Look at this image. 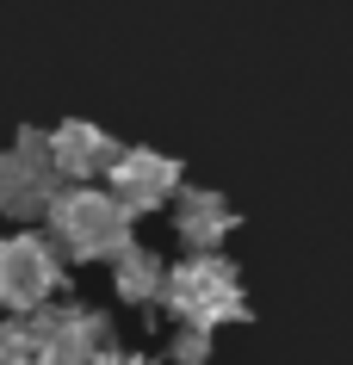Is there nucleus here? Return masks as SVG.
I'll use <instances>...</instances> for the list:
<instances>
[{
	"label": "nucleus",
	"instance_id": "nucleus-1",
	"mask_svg": "<svg viewBox=\"0 0 353 365\" xmlns=\"http://www.w3.org/2000/svg\"><path fill=\"white\" fill-rule=\"evenodd\" d=\"M131 223L106 186H62L50 198V242L62 248V260H118L131 248Z\"/></svg>",
	"mask_w": 353,
	"mask_h": 365
},
{
	"label": "nucleus",
	"instance_id": "nucleus-10",
	"mask_svg": "<svg viewBox=\"0 0 353 365\" xmlns=\"http://www.w3.org/2000/svg\"><path fill=\"white\" fill-rule=\"evenodd\" d=\"M0 365H38L31 322H19V316H0Z\"/></svg>",
	"mask_w": 353,
	"mask_h": 365
},
{
	"label": "nucleus",
	"instance_id": "nucleus-5",
	"mask_svg": "<svg viewBox=\"0 0 353 365\" xmlns=\"http://www.w3.org/2000/svg\"><path fill=\"white\" fill-rule=\"evenodd\" d=\"M31 341H38V365H93L106 353V316L87 304H62L31 316Z\"/></svg>",
	"mask_w": 353,
	"mask_h": 365
},
{
	"label": "nucleus",
	"instance_id": "nucleus-7",
	"mask_svg": "<svg viewBox=\"0 0 353 365\" xmlns=\"http://www.w3.org/2000/svg\"><path fill=\"white\" fill-rule=\"evenodd\" d=\"M50 143H56V173H62V186H99V173H112L118 155H124V143H112V136L99 130V124H87V118L56 124V130H50Z\"/></svg>",
	"mask_w": 353,
	"mask_h": 365
},
{
	"label": "nucleus",
	"instance_id": "nucleus-8",
	"mask_svg": "<svg viewBox=\"0 0 353 365\" xmlns=\"http://www.w3.org/2000/svg\"><path fill=\"white\" fill-rule=\"evenodd\" d=\"M235 205L223 192H205V186H186V192L174 198V230H180V242L193 254H217L223 242L235 235Z\"/></svg>",
	"mask_w": 353,
	"mask_h": 365
},
{
	"label": "nucleus",
	"instance_id": "nucleus-2",
	"mask_svg": "<svg viewBox=\"0 0 353 365\" xmlns=\"http://www.w3.org/2000/svg\"><path fill=\"white\" fill-rule=\"evenodd\" d=\"M161 304L174 309L180 328H205L217 334L223 322H242L248 316V291H242V272L223 260V254H193L168 267V297Z\"/></svg>",
	"mask_w": 353,
	"mask_h": 365
},
{
	"label": "nucleus",
	"instance_id": "nucleus-9",
	"mask_svg": "<svg viewBox=\"0 0 353 365\" xmlns=\"http://www.w3.org/2000/svg\"><path fill=\"white\" fill-rule=\"evenodd\" d=\"M112 291L124 304H161V297H168V267H161V254H149L143 242H131V248L112 260Z\"/></svg>",
	"mask_w": 353,
	"mask_h": 365
},
{
	"label": "nucleus",
	"instance_id": "nucleus-3",
	"mask_svg": "<svg viewBox=\"0 0 353 365\" xmlns=\"http://www.w3.org/2000/svg\"><path fill=\"white\" fill-rule=\"evenodd\" d=\"M56 192H62L56 143H50V130H31V124H25V130L13 136V149L0 155V217H13V223L50 217V198Z\"/></svg>",
	"mask_w": 353,
	"mask_h": 365
},
{
	"label": "nucleus",
	"instance_id": "nucleus-4",
	"mask_svg": "<svg viewBox=\"0 0 353 365\" xmlns=\"http://www.w3.org/2000/svg\"><path fill=\"white\" fill-rule=\"evenodd\" d=\"M62 291V248L50 235H6L0 242V309L31 322L38 309H50V297Z\"/></svg>",
	"mask_w": 353,
	"mask_h": 365
},
{
	"label": "nucleus",
	"instance_id": "nucleus-11",
	"mask_svg": "<svg viewBox=\"0 0 353 365\" xmlns=\"http://www.w3.org/2000/svg\"><path fill=\"white\" fill-rule=\"evenodd\" d=\"M168 365H211V334L205 328H180L168 346Z\"/></svg>",
	"mask_w": 353,
	"mask_h": 365
},
{
	"label": "nucleus",
	"instance_id": "nucleus-12",
	"mask_svg": "<svg viewBox=\"0 0 353 365\" xmlns=\"http://www.w3.org/2000/svg\"><path fill=\"white\" fill-rule=\"evenodd\" d=\"M93 365H155V359H143V353H118V346H106Z\"/></svg>",
	"mask_w": 353,
	"mask_h": 365
},
{
	"label": "nucleus",
	"instance_id": "nucleus-6",
	"mask_svg": "<svg viewBox=\"0 0 353 365\" xmlns=\"http://www.w3.org/2000/svg\"><path fill=\"white\" fill-rule=\"evenodd\" d=\"M106 192H112L131 217H143V211L174 205L186 186H180V161L168 149H124V155H118V168L106 173Z\"/></svg>",
	"mask_w": 353,
	"mask_h": 365
}]
</instances>
